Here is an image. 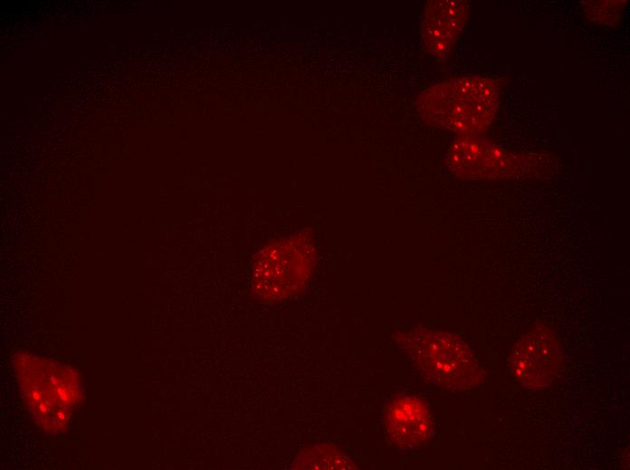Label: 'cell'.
Instances as JSON below:
<instances>
[{"mask_svg":"<svg viewBox=\"0 0 630 470\" xmlns=\"http://www.w3.org/2000/svg\"><path fill=\"white\" fill-rule=\"evenodd\" d=\"M395 340L436 385L464 390L482 381V372L474 355L463 341L449 333L415 329L396 335Z\"/></svg>","mask_w":630,"mask_h":470,"instance_id":"cell-3","label":"cell"},{"mask_svg":"<svg viewBox=\"0 0 630 470\" xmlns=\"http://www.w3.org/2000/svg\"><path fill=\"white\" fill-rule=\"evenodd\" d=\"M28 409L44 429L62 430L81 395V384L69 367L27 354L15 357Z\"/></svg>","mask_w":630,"mask_h":470,"instance_id":"cell-2","label":"cell"},{"mask_svg":"<svg viewBox=\"0 0 630 470\" xmlns=\"http://www.w3.org/2000/svg\"><path fill=\"white\" fill-rule=\"evenodd\" d=\"M383 424L392 442L405 448L421 445L432 433L428 408L415 396L393 399L384 410Z\"/></svg>","mask_w":630,"mask_h":470,"instance_id":"cell-8","label":"cell"},{"mask_svg":"<svg viewBox=\"0 0 630 470\" xmlns=\"http://www.w3.org/2000/svg\"><path fill=\"white\" fill-rule=\"evenodd\" d=\"M558 340L544 326L527 333L515 344L511 370L520 384L529 389H541L553 379L559 359Z\"/></svg>","mask_w":630,"mask_h":470,"instance_id":"cell-6","label":"cell"},{"mask_svg":"<svg viewBox=\"0 0 630 470\" xmlns=\"http://www.w3.org/2000/svg\"><path fill=\"white\" fill-rule=\"evenodd\" d=\"M315 262L312 240L299 233L265 246L255 257L252 272L254 296L273 302L298 293Z\"/></svg>","mask_w":630,"mask_h":470,"instance_id":"cell-4","label":"cell"},{"mask_svg":"<svg viewBox=\"0 0 630 470\" xmlns=\"http://www.w3.org/2000/svg\"><path fill=\"white\" fill-rule=\"evenodd\" d=\"M464 0H431L423 10L420 38L429 54L442 57L455 44L469 15Z\"/></svg>","mask_w":630,"mask_h":470,"instance_id":"cell-7","label":"cell"},{"mask_svg":"<svg viewBox=\"0 0 630 470\" xmlns=\"http://www.w3.org/2000/svg\"><path fill=\"white\" fill-rule=\"evenodd\" d=\"M500 89L492 79L467 76L424 89L417 98L420 117L428 125L465 135H477L493 121Z\"/></svg>","mask_w":630,"mask_h":470,"instance_id":"cell-1","label":"cell"},{"mask_svg":"<svg viewBox=\"0 0 630 470\" xmlns=\"http://www.w3.org/2000/svg\"><path fill=\"white\" fill-rule=\"evenodd\" d=\"M291 469H358L357 465L339 448L331 445H314L302 449Z\"/></svg>","mask_w":630,"mask_h":470,"instance_id":"cell-9","label":"cell"},{"mask_svg":"<svg viewBox=\"0 0 630 470\" xmlns=\"http://www.w3.org/2000/svg\"><path fill=\"white\" fill-rule=\"evenodd\" d=\"M446 162L455 175L470 180L505 178L518 166L513 155L478 135L457 138L448 150Z\"/></svg>","mask_w":630,"mask_h":470,"instance_id":"cell-5","label":"cell"},{"mask_svg":"<svg viewBox=\"0 0 630 470\" xmlns=\"http://www.w3.org/2000/svg\"><path fill=\"white\" fill-rule=\"evenodd\" d=\"M626 1H585L587 16L596 24L614 25L621 17Z\"/></svg>","mask_w":630,"mask_h":470,"instance_id":"cell-10","label":"cell"}]
</instances>
